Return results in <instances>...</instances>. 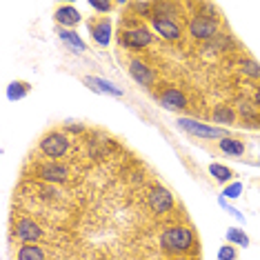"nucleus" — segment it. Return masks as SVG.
<instances>
[{
    "mask_svg": "<svg viewBox=\"0 0 260 260\" xmlns=\"http://www.w3.org/2000/svg\"><path fill=\"white\" fill-rule=\"evenodd\" d=\"M151 40H153V34L143 25L122 29L120 36H118V43L122 47H127V49H143V47L151 45Z\"/></svg>",
    "mask_w": 260,
    "mask_h": 260,
    "instance_id": "obj_3",
    "label": "nucleus"
},
{
    "mask_svg": "<svg viewBox=\"0 0 260 260\" xmlns=\"http://www.w3.org/2000/svg\"><path fill=\"white\" fill-rule=\"evenodd\" d=\"M147 205H149L153 214H169L174 209V196L162 185H153L147 193Z\"/></svg>",
    "mask_w": 260,
    "mask_h": 260,
    "instance_id": "obj_4",
    "label": "nucleus"
},
{
    "mask_svg": "<svg viewBox=\"0 0 260 260\" xmlns=\"http://www.w3.org/2000/svg\"><path fill=\"white\" fill-rule=\"evenodd\" d=\"M54 18H56L58 25L64 27V29H74L82 20L80 18V11L76 7H72V5H62V7H58L56 14H54Z\"/></svg>",
    "mask_w": 260,
    "mask_h": 260,
    "instance_id": "obj_13",
    "label": "nucleus"
},
{
    "mask_svg": "<svg viewBox=\"0 0 260 260\" xmlns=\"http://www.w3.org/2000/svg\"><path fill=\"white\" fill-rule=\"evenodd\" d=\"M38 176L47 182H64L69 178V169L60 162H45L38 167Z\"/></svg>",
    "mask_w": 260,
    "mask_h": 260,
    "instance_id": "obj_11",
    "label": "nucleus"
},
{
    "mask_svg": "<svg viewBox=\"0 0 260 260\" xmlns=\"http://www.w3.org/2000/svg\"><path fill=\"white\" fill-rule=\"evenodd\" d=\"M29 82H22V80H16V82H11V85L7 87V98L9 100H20V98H25L27 93H29Z\"/></svg>",
    "mask_w": 260,
    "mask_h": 260,
    "instance_id": "obj_21",
    "label": "nucleus"
},
{
    "mask_svg": "<svg viewBox=\"0 0 260 260\" xmlns=\"http://www.w3.org/2000/svg\"><path fill=\"white\" fill-rule=\"evenodd\" d=\"M238 114L242 116V127H249V129L260 127V116L256 111V105H251V103L238 105Z\"/></svg>",
    "mask_w": 260,
    "mask_h": 260,
    "instance_id": "obj_16",
    "label": "nucleus"
},
{
    "mask_svg": "<svg viewBox=\"0 0 260 260\" xmlns=\"http://www.w3.org/2000/svg\"><path fill=\"white\" fill-rule=\"evenodd\" d=\"M158 103H160L165 109H171V111H180V109L189 107L187 96L180 89H176V87H167V89H162L160 93H158Z\"/></svg>",
    "mask_w": 260,
    "mask_h": 260,
    "instance_id": "obj_9",
    "label": "nucleus"
},
{
    "mask_svg": "<svg viewBox=\"0 0 260 260\" xmlns=\"http://www.w3.org/2000/svg\"><path fill=\"white\" fill-rule=\"evenodd\" d=\"M85 85H89L91 89L98 91V93H109V96H116V98L122 96V89H120V87H116L114 82H109V80H105V78H93V76H87V78H85Z\"/></svg>",
    "mask_w": 260,
    "mask_h": 260,
    "instance_id": "obj_14",
    "label": "nucleus"
},
{
    "mask_svg": "<svg viewBox=\"0 0 260 260\" xmlns=\"http://www.w3.org/2000/svg\"><path fill=\"white\" fill-rule=\"evenodd\" d=\"M238 258V251H236V245H222L218 249V260H236Z\"/></svg>",
    "mask_w": 260,
    "mask_h": 260,
    "instance_id": "obj_24",
    "label": "nucleus"
},
{
    "mask_svg": "<svg viewBox=\"0 0 260 260\" xmlns=\"http://www.w3.org/2000/svg\"><path fill=\"white\" fill-rule=\"evenodd\" d=\"M18 260H47V253L40 245H22L18 253H16Z\"/></svg>",
    "mask_w": 260,
    "mask_h": 260,
    "instance_id": "obj_19",
    "label": "nucleus"
},
{
    "mask_svg": "<svg viewBox=\"0 0 260 260\" xmlns=\"http://www.w3.org/2000/svg\"><path fill=\"white\" fill-rule=\"evenodd\" d=\"M14 234L18 240H22V245H36V242L43 238V229H40V224L34 222L31 218H20V220L16 222Z\"/></svg>",
    "mask_w": 260,
    "mask_h": 260,
    "instance_id": "obj_7",
    "label": "nucleus"
},
{
    "mask_svg": "<svg viewBox=\"0 0 260 260\" xmlns=\"http://www.w3.org/2000/svg\"><path fill=\"white\" fill-rule=\"evenodd\" d=\"M89 31L100 47H107L111 40V20L107 16H103V18H98L96 22H89Z\"/></svg>",
    "mask_w": 260,
    "mask_h": 260,
    "instance_id": "obj_12",
    "label": "nucleus"
},
{
    "mask_svg": "<svg viewBox=\"0 0 260 260\" xmlns=\"http://www.w3.org/2000/svg\"><path fill=\"white\" fill-rule=\"evenodd\" d=\"M67 129H69V132H74V134H80L85 127H80V125H72V127H69V125H67Z\"/></svg>",
    "mask_w": 260,
    "mask_h": 260,
    "instance_id": "obj_29",
    "label": "nucleus"
},
{
    "mask_svg": "<svg viewBox=\"0 0 260 260\" xmlns=\"http://www.w3.org/2000/svg\"><path fill=\"white\" fill-rule=\"evenodd\" d=\"M240 64V72L247 76V78H253V80H260V62L251 60V58H242L238 62Z\"/></svg>",
    "mask_w": 260,
    "mask_h": 260,
    "instance_id": "obj_22",
    "label": "nucleus"
},
{
    "mask_svg": "<svg viewBox=\"0 0 260 260\" xmlns=\"http://www.w3.org/2000/svg\"><path fill=\"white\" fill-rule=\"evenodd\" d=\"M211 120L218 122L220 127H232L236 122V109L229 107V105H216L214 114H211Z\"/></svg>",
    "mask_w": 260,
    "mask_h": 260,
    "instance_id": "obj_15",
    "label": "nucleus"
},
{
    "mask_svg": "<svg viewBox=\"0 0 260 260\" xmlns=\"http://www.w3.org/2000/svg\"><path fill=\"white\" fill-rule=\"evenodd\" d=\"M240 191H242V182H232L229 187H224L222 198H238Z\"/></svg>",
    "mask_w": 260,
    "mask_h": 260,
    "instance_id": "obj_26",
    "label": "nucleus"
},
{
    "mask_svg": "<svg viewBox=\"0 0 260 260\" xmlns=\"http://www.w3.org/2000/svg\"><path fill=\"white\" fill-rule=\"evenodd\" d=\"M253 100H256V105H258V107H260V89L256 91V96H253Z\"/></svg>",
    "mask_w": 260,
    "mask_h": 260,
    "instance_id": "obj_30",
    "label": "nucleus"
},
{
    "mask_svg": "<svg viewBox=\"0 0 260 260\" xmlns=\"http://www.w3.org/2000/svg\"><path fill=\"white\" fill-rule=\"evenodd\" d=\"M169 260H191V258H185V256H174V258H169Z\"/></svg>",
    "mask_w": 260,
    "mask_h": 260,
    "instance_id": "obj_31",
    "label": "nucleus"
},
{
    "mask_svg": "<svg viewBox=\"0 0 260 260\" xmlns=\"http://www.w3.org/2000/svg\"><path fill=\"white\" fill-rule=\"evenodd\" d=\"M89 7H93L96 11H100V14H107V11L114 7V5L107 3V0H105V3H103V0H89Z\"/></svg>",
    "mask_w": 260,
    "mask_h": 260,
    "instance_id": "obj_27",
    "label": "nucleus"
},
{
    "mask_svg": "<svg viewBox=\"0 0 260 260\" xmlns=\"http://www.w3.org/2000/svg\"><path fill=\"white\" fill-rule=\"evenodd\" d=\"M220 205H222V207H224V209H227V211H229V214H232L234 218H238V220H240V222H242V220H245V216H242V214H240V211H238V209H234V207H232V205H227V203H224V198H220Z\"/></svg>",
    "mask_w": 260,
    "mask_h": 260,
    "instance_id": "obj_28",
    "label": "nucleus"
},
{
    "mask_svg": "<svg viewBox=\"0 0 260 260\" xmlns=\"http://www.w3.org/2000/svg\"><path fill=\"white\" fill-rule=\"evenodd\" d=\"M227 242L229 245H236V247H249V236H247L242 229H238V227H229L227 229Z\"/></svg>",
    "mask_w": 260,
    "mask_h": 260,
    "instance_id": "obj_20",
    "label": "nucleus"
},
{
    "mask_svg": "<svg viewBox=\"0 0 260 260\" xmlns=\"http://www.w3.org/2000/svg\"><path fill=\"white\" fill-rule=\"evenodd\" d=\"M40 151L47 158H62L69 151V138L60 132H51L40 140Z\"/></svg>",
    "mask_w": 260,
    "mask_h": 260,
    "instance_id": "obj_5",
    "label": "nucleus"
},
{
    "mask_svg": "<svg viewBox=\"0 0 260 260\" xmlns=\"http://www.w3.org/2000/svg\"><path fill=\"white\" fill-rule=\"evenodd\" d=\"M178 127L185 129L187 134L198 136V138H205V140H211V138H227V136H229L227 129L214 127V125H205V122L191 120V118H178Z\"/></svg>",
    "mask_w": 260,
    "mask_h": 260,
    "instance_id": "obj_2",
    "label": "nucleus"
},
{
    "mask_svg": "<svg viewBox=\"0 0 260 260\" xmlns=\"http://www.w3.org/2000/svg\"><path fill=\"white\" fill-rule=\"evenodd\" d=\"M151 20H153L156 31L160 34L165 40H178L180 38V25L174 18H167V16H160V14H153Z\"/></svg>",
    "mask_w": 260,
    "mask_h": 260,
    "instance_id": "obj_10",
    "label": "nucleus"
},
{
    "mask_svg": "<svg viewBox=\"0 0 260 260\" xmlns=\"http://www.w3.org/2000/svg\"><path fill=\"white\" fill-rule=\"evenodd\" d=\"M132 9L138 16H153V9H156V5H151V3H132Z\"/></svg>",
    "mask_w": 260,
    "mask_h": 260,
    "instance_id": "obj_25",
    "label": "nucleus"
},
{
    "mask_svg": "<svg viewBox=\"0 0 260 260\" xmlns=\"http://www.w3.org/2000/svg\"><path fill=\"white\" fill-rule=\"evenodd\" d=\"M209 174L214 176L218 182H229L234 178V171L229 167H224V165H218V162H211L209 165Z\"/></svg>",
    "mask_w": 260,
    "mask_h": 260,
    "instance_id": "obj_23",
    "label": "nucleus"
},
{
    "mask_svg": "<svg viewBox=\"0 0 260 260\" xmlns=\"http://www.w3.org/2000/svg\"><path fill=\"white\" fill-rule=\"evenodd\" d=\"M58 36H60V40H62L64 45H69V49H74V51H85V43H82V38L74 31V29L60 27V29H58Z\"/></svg>",
    "mask_w": 260,
    "mask_h": 260,
    "instance_id": "obj_17",
    "label": "nucleus"
},
{
    "mask_svg": "<svg viewBox=\"0 0 260 260\" xmlns=\"http://www.w3.org/2000/svg\"><path fill=\"white\" fill-rule=\"evenodd\" d=\"M193 245H196V236L185 224H169L160 234V249L165 253H171V258L189 253Z\"/></svg>",
    "mask_w": 260,
    "mask_h": 260,
    "instance_id": "obj_1",
    "label": "nucleus"
},
{
    "mask_svg": "<svg viewBox=\"0 0 260 260\" xmlns=\"http://www.w3.org/2000/svg\"><path fill=\"white\" fill-rule=\"evenodd\" d=\"M218 147H220L222 153H227V156H234V158H240L242 153H245V145L240 143V140L236 138H220V143H218Z\"/></svg>",
    "mask_w": 260,
    "mask_h": 260,
    "instance_id": "obj_18",
    "label": "nucleus"
},
{
    "mask_svg": "<svg viewBox=\"0 0 260 260\" xmlns=\"http://www.w3.org/2000/svg\"><path fill=\"white\" fill-rule=\"evenodd\" d=\"M129 74H132V78L138 82L140 87H147V89H149V87L156 85V72H153L149 64L138 60V58L129 62Z\"/></svg>",
    "mask_w": 260,
    "mask_h": 260,
    "instance_id": "obj_8",
    "label": "nucleus"
},
{
    "mask_svg": "<svg viewBox=\"0 0 260 260\" xmlns=\"http://www.w3.org/2000/svg\"><path fill=\"white\" fill-rule=\"evenodd\" d=\"M189 34L196 40H214L218 36V20L209 16H196L189 22Z\"/></svg>",
    "mask_w": 260,
    "mask_h": 260,
    "instance_id": "obj_6",
    "label": "nucleus"
}]
</instances>
